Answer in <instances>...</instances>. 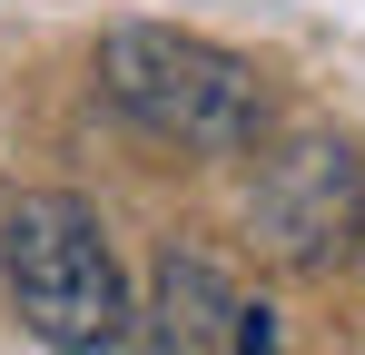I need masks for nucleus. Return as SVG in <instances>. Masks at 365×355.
<instances>
[{"label": "nucleus", "instance_id": "nucleus-2", "mask_svg": "<svg viewBox=\"0 0 365 355\" xmlns=\"http://www.w3.org/2000/svg\"><path fill=\"white\" fill-rule=\"evenodd\" d=\"M99 79H109L119 118H138L148 138H168L187 158H237V148H257V128H267L257 69L237 50H217V40H197V30H178V20L109 30L99 40Z\"/></svg>", "mask_w": 365, "mask_h": 355}, {"label": "nucleus", "instance_id": "nucleus-5", "mask_svg": "<svg viewBox=\"0 0 365 355\" xmlns=\"http://www.w3.org/2000/svg\"><path fill=\"white\" fill-rule=\"evenodd\" d=\"M227 346H237V355H287V346H277V306H247V296H237V326H227Z\"/></svg>", "mask_w": 365, "mask_h": 355}, {"label": "nucleus", "instance_id": "nucleus-3", "mask_svg": "<svg viewBox=\"0 0 365 355\" xmlns=\"http://www.w3.org/2000/svg\"><path fill=\"white\" fill-rule=\"evenodd\" d=\"M346 227H356V148L326 138V128L287 138V148L257 168V237H267L277 257L316 267Z\"/></svg>", "mask_w": 365, "mask_h": 355}, {"label": "nucleus", "instance_id": "nucleus-1", "mask_svg": "<svg viewBox=\"0 0 365 355\" xmlns=\"http://www.w3.org/2000/svg\"><path fill=\"white\" fill-rule=\"evenodd\" d=\"M0 287L20 306V326L60 355H109L128 336V277H119V247L99 227L89 197L69 187H30L0 227Z\"/></svg>", "mask_w": 365, "mask_h": 355}, {"label": "nucleus", "instance_id": "nucleus-4", "mask_svg": "<svg viewBox=\"0 0 365 355\" xmlns=\"http://www.w3.org/2000/svg\"><path fill=\"white\" fill-rule=\"evenodd\" d=\"M237 326V287L207 247H168L158 257V296H148V355H217Z\"/></svg>", "mask_w": 365, "mask_h": 355}]
</instances>
